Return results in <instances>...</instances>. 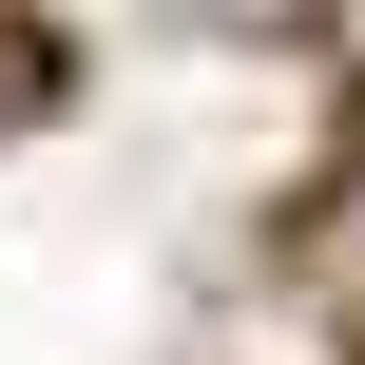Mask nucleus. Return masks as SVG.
I'll list each match as a JSON object with an SVG mask.
<instances>
[{"label": "nucleus", "instance_id": "1", "mask_svg": "<svg viewBox=\"0 0 365 365\" xmlns=\"http://www.w3.org/2000/svg\"><path fill=\"white\" fill-rule=\"evenodd\" d=\"M327 269H346V289H365V192H346V231H327Z\"/></svg>", "mask_w": 365, "mask_h": 365}]
</instances>
